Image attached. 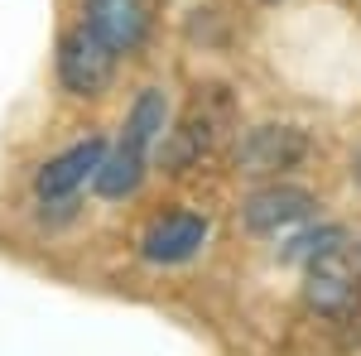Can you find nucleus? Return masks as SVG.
Here are the masks:
<instances>
[{"label": "nucleus", "instance_id": "f257e3e1", "mask_svg": "<svg viewBox=\"0 0 361 356\" xmlns=\"http://www.w3.org/2000/svg\"><path fill=\"white\" fill-rule=\"evenodd\" d=\"M116 68H121V54L106 49L87 25H73L58 34V54H54V73L58 87L78 102H97L106 97L116 82Z\"/></svg>", "mask_w": 361, "mask_h": 356}, {"label": "nucleus", "instance_id": "f03ea898", "mask_svg": "<svg viewBox=\"0 0 361 356\" xmlns=\"http://www.w3.org/2000/svg\"><path fill=\"white\" fill-rule=\"evenodd\" d=\"M313 140H308L304 125H289V121H265V125H250L236 135V173L241 178H289L294 168L308 159Z\"/></svg>", "mask_w": 361, "mask_h": 356}, {"label": "nucleus", "instance_id": "7ed1b4c3", "mask_svg": "<svg viewBox=\"0 0 361 356\" xmlns=\"http://www.w3.org/2000/svg\"><path fill=\"white\" fill-rule=\"evenodd\" d=\"M207 236H212V217L207 212H197V207H164V212H154V217L145 221L135 246H140L145 265L173 270V265L197 260L202 246H207Z\"/></svg>", "mask_w": 361, "mask_h": 356}, {"label": "nucleus", "instance_id": "20e7f679", "mask_svg": "<svg viewBox=\"0 0 361 356\" xmlns=\"http://www.w3.org/2000/svg\"><path fill=\"white\" fill-rule=\"evenodd\" d=\"M313 217H318V197L289 178H265L241 197V226L250 236H284Z\"/></svg>", "mask_w": 361, "mask_h": 356}, {"label": "nucleus", "instance_id": "39448f33", "mask_svg": "<svg viewBox=\"0 0 361 356\" xmlns=\"http://www.w3.org/2000/svg\"><path fill=\"white\" fill-rule=\"evenodd\" d=\"M304 303L308 313H318L328 323H347L361 313V270L352 246L304 265Z\"/></svg>", "mask_w": 361, "mask_h": 356}, {"label": "nucleus", "instance_id": "423d86ee", "mask_svg": "<svg viewBox=\"0 0 361 356\" xmlns=\"http://www.w3.org/2000/svg\"><path fill=\"white\" fill-rule=\"evenodd\" d=\"M82 25L106 49L130 58L154 34V0H82Z\"/></svg>", "mask_w": 361, "mask_h": 356}, {"label": "nucleus", "instance_id": "0eeeda50", "mask_svg": "<svg viewBox=\"0 0 361 356\" xmlns=\"http://www.w3.org/2000/svg\"><path fill=\"white\" fill-rule=\"evenodd\" d=\"M102 154H106V140L87 135V140H78V145H68L63 154L44 159V164L34 168V197H39V202L78 197V192L92 183V173H97V164H102Z\"/></svg>", "mask_w": 361, "mask_h": 356}, {"label": "nucleus", "instance_id": "6e6552de", "mask_svg": "<svg viewBox=\"0 0 361 356\" xmlns=\"http://www.w3.org/2000/svg\"><path fill=\"white\" fill-rule=\"evenodd\" d=\"M212 140H217V121L207 116V111H188L178 125H169L164 140L154 145V164L164 168V173H188L207 159V149H212Z\"/></svg>", "mask_w": 361, "mask_h": 356}, {"label": "nucleus", "instance_id": "1a4fd4ad", "mask_svg": "<svg viewBox=\"0 0 361 356\" xmlns=\"http://www.w3.org/2000/svg\"><path fill=\"white\" fill-rule=\"evenodd\" d=\"M145 178H149V149H135V145L116 140V145H106V154H102V164H97L87 188L97 197H106V202H126V197H135L145 188Z\"/></svg>", "mask_w": 361, "mask_h": 356}, {"label": "nucleus", "instance_id": "9d476101", "mask_svg": "<svg viewBox=\"0 0 361 356\" xmlns=\"http://www.w3.org/2000/svg\"><path fill=\"white\" fill-rule=\"evenodd\" d=\"M173 125V106H169V92L164 87H140L130 111H126V125H121V140L135 145V149H149L164 140V130ZM154 164V159H149Z\"/></svg>", "mask_w": 361, "mask_h": 356}, {"label": "nucleus", "instance_id": "9b49d317", "mask_svg": "<svg viewBox=\"0 0 361 356\" xmlns=\"http://www.w3.org/2000/svg\"><path fill=\"white\" fill-rule=\"evenodd\" d=\"M279 241H284V246H279V260H284V265H299V270L313 265V260H323V255H333V250L352 246V236H347L342 221H304V226L284 231Z\"/></svg>", "mask_w": 361, "mask_h": 356}, {"label": "nucleus", "instance_id": "f8f14e48", "mask_svg": "<svg viewBox=\"0 0 361 356\" xmlns=\"http://www.w3.org/2000/svg\"><path fill=\"white\" fill-rule=\"evenodd\" d=\"M352 183L361 188V145H357V154H352Z\"/></svg>", "mask_w": 361, "mask_h": 356}, {"label": "nucleus", "instance_id": "ddd939ff", "mask_svg": "<svg viewBox=\"0 0 361 356\" xmlns=\"http://www.w3.org/2000/svg\"><path fill=\"white\" fill-rule=\"evenodd\" d=\"M352 255H357V270H361V236H357V246H352Z\"/></svg>", "mask_w": 361, "mask_h": 356}, {"label": "nucleus", "instance_id": "4468645a", "mask_svg": "<svg viewBox=\"0 0 361 356\" xmlns=\"http://www.w3.org/2000/svg\"><path fill=\"white\" fill-rule=\"evenodd\" d=\"M260 5H279V0H260Z\"/></svg>", "mask_w": 361, "mask_h": 356}]
</instances>
